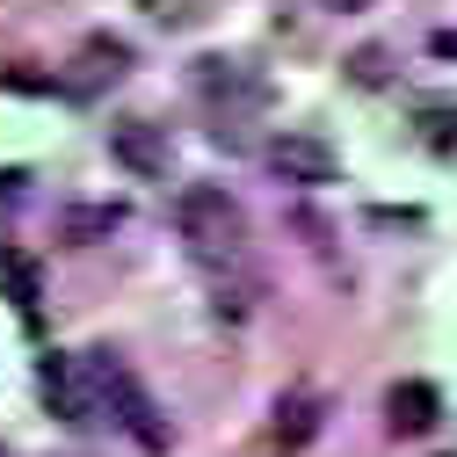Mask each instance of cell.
Instances as JSON below:
<instances>
[{
	"label": "cell",
	"instance_id": "obj_5",
	"mask_svg": "<svg viewBox=\"0 0 457 457\" xmlns=\"http://www.w3.org/2000/svg\"><path fill=\"white\" fill-rule=\"evenodd\" d=\"M189 80H196V95H204V102H218V109H233V102H240V109H254V102L269 95V87H262V73H247V59H196V73H189Z\"/></svg>",
	"mask_w": 457,
	"mask_h": 457
},
{
	"label": "cell",
	"instance_id": "obj_13",
	"mask_svg": "<svg viewBox=\"0 0 457 457\" xmlns=\"http://www.w3.org/2000/svg\"><path fill=\"white\" fill-rule=\"evenodd\" d=\"M428 51H436V59H457V29H436V37H428Z\"/></svg>",
	"mask_w": 457,
	"mask_h": 457
},
{
	"label": "cell",
	"instance_id": "obj_10",
	"mask_svg": "<svg viewBox=\"0 0 457 457\" xmlns=\"http://www.w3.org/2000/svg\"><path fill=\"white\" fill-rule=\"evenodd\" d=\"M0 269H8V291H15V312H22V320H37V269H29L22 254H0Z\"/></svg>",
	"mask_w": 457,
	"mask_h": 457
},
{
	"label": "cell",
	"instance_id": "obj_8",
	"mask_svg": "<svg viewBox=\"0 0 457 457\" xmlns=\"http://www.w3.org/2000/svg\"><path fill=\"white\" fill-rule=\"evenodd\" d=\"M37 385H44V399H51V414L59 421H95V407H87V392H80V378H73V356H44V370H37Z\"/></svg>",
	"mask_w": 457,
	"mask_h": 457
},
{
	"label": "cell",
	"instance_id": "obj_4",
	"mask_svg": "<svg viewBox=\"0 0 457 457\" xmlns=\"http://www.w3.org/2000/svg\"><path fill=\"white\" fill-rule=\"evenodd\" d=\"M320 436V392H283L276 399V421L262 436V457H298Z\"/></svg>",
	"mask_w": 457,
	"mask_h": 457
},
{
	"label": "cell",
	"instance_id": "obj_1",
	"mask_svg": "<svg viewBox=\"0 0 457 457\" xmlns=\"http://www.w3.org/2000/svg\"><path fill=\"white\" fill-rule=\"evenodd\" d=\"M175 225H182L189 254H196L211 276H225V269H233V276H247V283H254V269H247V218H240V204L225 196V189H211V182L182 189Z\"/></svg>",
	"mask_w": 457,
	"mask_h": 457
},
{
	"label": "cell",
	"instance_id": "obj_14",
	"mask_svg": "<svg viewBox=\"0 0 457 457\" xmlns=\"http://www.w3.org/2000/svg\"><path fill=\"white\" fill-rule=\"evenodd\" d=\"M320 8H334V15H356V8H370V0H320Z\"/></svg>",
	"mask_w": 457,
	"mask_h": 457
},
{
	"label": "cell",
	"instance_id": "obj_12",
	"mask_svg": "<svg viewBox=\"0 0 457 457\" xmlns=\"http://www.w3.org/2000/svg\"><path fill=\"white\" fill-rule=\"evenodd\" d=\"M22 182H29L22 167H8V175H0V204H15V196H22Z\"/></svg>",
	"mask_w": 457,
	"mask_h": 457
},
{
	"label": "cell",
	"instance_id": "obj_9",
	"mask_svg": "<svg viewBox=\"0 0 457 457\" xmlns=\"http://www.w3.org/2000/svg\"><path fill=\"white\" fill-rule=\"evenodd\" d=\"M124 225V204H73L66 211V225H59V240L66 247H95V240H109Z\"/></svg>",
	"mask_w": 457,
	"mask_h": 457
},
{
	"label": "cell",
	"instance_id": "obj_7",
	"mask_svg": "<svg viewBox=\"0 0 457 457\" xmlns=\"http://www.w3.org/2000/svg\"><path fill=\"white\" fill-rule=\"evenodd\" d=\"M385 414H392V436H428V428L443 421V392L421 385V378H407V385H392Z\"/></svg>",
	"mask_w": 457,
	"mask_h": 457
},
{
	"label": "cell",
	"instance_id": "obj_15",
	"mask_svg": "<svg viewBox=\"0 0 457 457\" xmlns=\"http://www.w3.org/2000/svg\"><path fill=\"white\" fill-rule=\"evenodd\" d=\"M0 457H8V450H0Z\"/></svg>",
	"mask_w": 457,
	"mask_h": 457
},
{
	"label": "cell",
	"instance_id": "obj_6",
	"mask_svg": "<svg viewBox=\"0 0 457 457\" xmlns=\"http://www.w3.org/2000/svg\"><path fill=\"white\" fill-rule=\"evenodd\" d=\"M109 153H117L138 182H160V175H167V131H160V124H145V117H131V124L109 131Z\"/></svg>",
	"mask_w": 457,
	"mask_h": 457
},
{
	"label": "cell",
	"instance_id": "obj_3",
	"mask_svg": "<svg viewBox=\"0 0 457 457\" xmlns=\"http://www.w3.org/2000/svg\"><path fill=\"white\" fill-rule=\"evenodd\" d=\"M269 167H276V182H291V189H327V182H341V153H334L320 131H283V138H269Z\"/></svg>",
	"mask_w": 457,
	"mask_h": 457
},
{
	"label": "cell",
	"instance_id": "obj_2",
	"mask_svg": "<svg viewBox=\"0 0 457 457\" xmlns=\"http://www.w3.org/2000/svg\"><path fill=\"white\" fill-rule=\"evenodd\" d=\"M87 385L102 392V407H109V421H117L145 457H167V443H175V428L160 421V407H153V392L124 370V356L117 349H87Z\"/></svg>",
	"mask_w": 457,
	"mask_h": 457
},
{
	"label": "cell",
	"instance_id": "obj_11",
	"mask_svg": "<svg viewBox=\"0 0 457 457\" xmlns=\"http://www.w3.org/2000/svg\"><path fill=\"white\" fill-rule=\"evenodd\" d=\"M349 66H356V80H385V51L370 44V51H356V59H349Z\"/></svg>",
	"mask_w": 457,
	"mask_h": 457
}]
</instances>
